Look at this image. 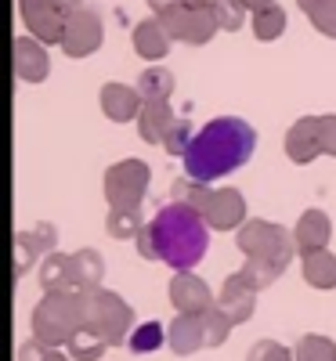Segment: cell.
I'll list each match as a JSON object with an SVG mask.
<instances>
[{
    "instance_id": "6da1fadb",
    "label": "cell",
    "mask_w": 336,
    "mask_h": 361,
    "mask_svg": "<svg viewBox=\"0 0 336 361\" xmlns=\"http://www.w3.org/2000/svg\"><path fill=\"white\" fill-rule=\"evenodd\" d=\"M257 148V130L239 116H217L196 130L188 152H185V173L192 180H217L239 166H246V159Z\"/></svg>"
},
{
    "instance_id": "7a4b0ae2",
    "label": "cell",
    "mask_w": 336,
    "mask_h": 361,
    "mask_svg": "<svg viewBox=\"0 0 336 361\" xmlns=\"http://www.w3.org/2000/svg\"><path fill=\"white\" fill-rule=\"evenodd\" d=\"M152 243H156V257L174 267V271H192L206 250H210V224L199 209L188 202H167L156 217L148 221Z\"/></svg>"
},
{
    "instance_id": "3957f363",
    "label": "cell",
    "mask_w": 336,
    "mask_h": 361,
    "mask_svg": "<svg viewBox=\"0 0 336 361\" xmlns=\"http://www.w3.org/2000/svg\"><path fill=\"white\" fill-rule=\"evenodd\" d=\"M235 243H239V253H246V264H242L239 271L246 275L257 289H268L271 282H279L282 279V271L289 267L296 243H293V235L282 228V224H275V221H246L239 231H235Z\"/></svg>"
},
{
    "instance_id": "277c9868",
    "label": "cell",
    "mask_w": 336,
    "mask_h": 361,
    "mask_svg": "<svg viewBox=\"0 0 336 361\" xmlns=\"http://www.w3.org/2000/svg\"><path fill=\"white\" fill-rule=\"evenodd\" d=\"M83 325V293H44V300L33 307V336L51 350L69 347Z\"/></svg>"
},
{
    "instance_id": "5b68a950",
    "label": "cell",
    "mask_w": 336,
    "mask_h": 361,
    "mask_svg": "<svg viewBox=\"0 0 336 361\" xmlns=\"http://www.w3.org/2000/svg\"><path fill=\"white\" fill-rule=\"evenodd\" d=\"M83 318L87 329L102 333L109 343H124L134 333V311L124 296H116L109 289H90L83 293Z\"/></svg>"
},
{
    "instance_id": "8992f818",
    "label": "cell",
    "mask_w": 336,
    "mask_h": 361,
    "mask_svg": "<svg viewBox=\"0 0 336 361\" xmlns=\"http://www.w3.org/2000/svg\"><path fill=\"white\" fill-rule=\"evenodd\" d=\"M163 25H167V33L170 40H181V44H210L213 33L221 29L217 15H213V4H192V0H177V4H170L167 11L156 15Z\"/></svg>"
},
{
    "instance_id": "52a82bcc",
    "label": "cell",
    "mask_w": 336,
    "mask_h": 361,
    "mask_svg": "<svg viewBox=\"0 0 336 361\" xmlns=\"http://www.w3.org/2000/svg\"><path fill=\"white\" fill-rule=\"evenodd\" d=\"M152 180V170L141 159H119L105 170V199L109 209H138L145 199V188Z\"/></svg>"
},
{
    "instance_id": "ba28073f",
    "label": "cell",
    "mask_w": 336,
    "mask_h": 361,
    "mask_svg": "<svg viewBox=\"0 0 336 361\" xmlns=\"http://www.w3.org/2000/svg\"><path fill=\"white\" fill-rule=\"evenodd\" d=\"M105 40V29H102V18L98 11H90L87 4L80 11H73L66 18V33H62V47L69 58H87V54H95Z\"/></svg>"
},
{
    "instance_id": "9c48e42d",
    "label": "cell",
    "mask_w": 336,
    "mask_h": 361,
    "mask_svg": "<svg viewBox=\"0 0 336 361\" xmlns=\"http://www.w3.org/2000/svg\"><path fill=\"white\" fill-rule=\"evenodd\" d=\"M22 22L29 25V37H37L40 44H62L66 33V15L62 0H18Z\"/></svg>"
},
{
    "instance_id": "30bf717a",
    "label": "cell",
    "mask_w": 336,
    "mask_h": 361,
    "mask_svg": "<svg viewBox=\"0 0 336 361\" xmlns=\"http://www.w3.org/2000/svg\"><path fill=\"white\" fill-rule=\"evenodd\" d=\"M54 246H58V228L47 221L18 231L15 235V279H25V271L40 260V253H54Z\"/></svg>"
},
{
    "instance_id": "8fae6325",
    "label": "cell",
    "mask_w": 336,
    "mask_h": 361,
    "mask_svg": "<svg viewBox=\"0 0 336 361\" xmlns=\"http://www.w3.org/2000/svg\"><path fill=\"white\" fill-rule=\"evenodd\" d=\"M257 293L260 289L242 275V271H232V275L224 279V286H221V293H217V307L232 318V325H242L257 311Z\"/></svg>"
},
{
    "instance_id": "7c38bea8",
    "label": "cell",
    "mask_w": 336,
    "mask_h": 361,
    "mask_svg": "<svg viewBox=\"0 0 336 361\" xmlns=\"http://www.w3.org/2000/svg\"><path fill=\"white\" fill-rule=\"evenodd\" d=\"M167 293H170L174 311H185V314H203L217 304V296L210 293V286L199 275H192V271H174Z\"/></svg>"
},
{
    "instance_id": "4fadbf2b",
    "label": "cell",
    "mask_w": 336,
    "mask_h": 361,
    "mask_svg": "<svg viewBox=\"0 0 336 361\" xmlns=\"http://www.w3.org/2000/svg\"><path fill=\"white\" fill-rule=\"evenodd\" d=\"M203 217L213 231H232V228L239 231L242 224H246V199H242L239 188H217Z\"/></svg>"
},
{
    "instance_id": "5bb4252c",
    "label": "cell",
    "mask_w": 336,
    "mask_h": 361,
    "mask_svg": "<svg viewBox=\"0 0 336 361\" xmlns=\"http://www.w3.org/2000/svg\"><path fill=\"white\" fill-rule=\"evenodd\" d=\"M167 347L181 357L196 354L199 347H206V318L203 314H185L177 311L174 322L167 325Z\"/></svg>"
},
{
    "instance_id": "9a60e30c",
    "label": "cell",
    "mask_w": 336,
    "mask_h": 361,
    "mask_svg": "<svg viewBox=\"0 0 336 361\" xmlns=\"http://www.w3.org/2000/svg\"><path fill=\"white\" fill-rule=\"evenodd\" d=\"M11 58H15V76L22 83H40L47 80L51 73V62H47V51L37 37H18L11 44Z\"/></svg>"
},
{
    "instance_id": "2e32d148",
    "label": "cell",
    "mask_w": 336,
    "mask_h": 361,
    "mask_svg": "<svg viewBox=\"0 0 336 361\" xmlns=\"http://www.w3.org/2000/svg\"><path fill=\"white\" fill-rule=\"evenodd\" d=\"M98 102H102L105 119H112V123H131V119H138V112L145 105L138 87H131V83H105Z\"/></svg>"
},
{
    "instance_id": "e0dca14e",
    "label": "cell",
    "mask_w": 336,
    "mask_h": 361,
    "mask_svg": "<svg viewBox=\"0 0 336 361\" xmlns=\"http://www.w3.org/2000/svg\"><path fill=\"white\" fill-rule=\"evenodd\" d=\"M286 156L293 163H311L322 156V137H318V116H300L286 130Z\"/></svg>"
},
{
    "instance_id": "ac0fdd59",
    "label": "cell",
    "mask_w": 336,
    "mask_h": 361,
    "mask_svg": "<svg viewBox=\"0 0 336 361\" xmlns=\"http://www.w3.org/2000/svg\"><path fill=\"white\" fill-rule=\"evenodd\" d=\"M332 238V224L325 209H304L296 228H293V243L300 253H311V250H325Z\"/></svg>"
},
{
    "instance_id": "d6986e66",
    "label": "cell",
    "mask_w": 336,
    "mask_h": 361,
    "mask_svg": "<svg viewBox=\"0 0 336 361\" xmlns=\"http://www.w3.org/2000/svg\"><path fill=\"white\" fill-rule=\"evenodd\" d=\"M174 123H177V119H174L170 102H145L141 112H138V134L148 145H163V137H167V130Z\"/></svg>"
},
{
    "instance_id": "ffe728a7",
    "label": "cell",
    "mask_w": 336,
    "mask_h": 361,
    "mask_svg": "<svg viewBox=\"0 0 336 361\" xmlns=\"http://www.w3.org/2000/svg\"><path fill=\"white\" fill-rule=\"evenodd\" d=\"M134 51L145 58V62H160V58L170 51V33L160 18H145L134 25Z\"/></svg>"
},
{
    "instance_id": "44dd1931",
    "label": "cell",
    "mask_w": 336,
    "mask_h": 361,
    "mask_svg": "<svg viewBox=\"0 0 336 361\" xmlns=\"http://www.w3.org/2000/svg\"><path fill=\"white\" fill-rule=\"evenodd\" d=\"M300 271L311 289H336V257L329 250L300 253Z\"/></svg>"
},
{
    "instance_id": "7402d4cb",
    "label": "cell",
    "mask_w": 336,
    "mask_h": 361,
    "mask_svg": "<svg viewBox=\"0 0 336 361\" xmlns=\"http://www.w3.org/2000/svg\"><path fill=\"white\" fill-rule=\"evenodd\" d=\"M102 279H105V260L98 250H76L73 253V286L76 293H90V289H102Z\"/></svg>"
},
{
    "instance_id": "603a6c76",
    "label": "cell",
    "mask_w": 336,
    "mask_h": 361,
    "mask_svg": "<svg viewBox=\"0 0 336 361\" xmlns=\"http://www.w3.org/2000/svg\"><path fill=\"white\" fill-rule=\"evenodd\" d=\"M40 286H44V293H76V286H73V257L47 253L44 264H40Z\"/></svg>"
},
{
    "instance_id": "cb8c5ba5",
    "label": "cell",
    "mask_w": 336,
    "mask_h": 361,
    "mask_svg": "<svg viewBox=\"0 0 336 361\" xmlns=\"http://www.w3.org/2000/svg\"><path fill=\"white\" fill-rule=\"evenodd\" d=\"M138 94L145 102H170L174 94V73L163 69V66H152L138 76Z\"/></svg>"
},
{
    "instance_id": "d4e9b609",
    "label": "cell",
    "mask_w": 336,
    "mask_h": 361,
    "mask_svg": "<svg viewBox=\"0 0 336 361\" xmlns=\"http://www.w3.org/2000/svg\"><path fill=\"white\" fill-rule=\"evenodd\" d=\"M170 195H174L177 202H188L192 209H199V214H206V206H210V199H213V188L206 185V180H192V177L185 173V177H177L174 185H170Z\"/></svg>"
},
{
    "instance_id": "484cf974",
    "label": "cell",
    "mask_w": 336,
    "mask_h": 361,
    "mask_svg": "<svg viewBox=\"0 0 336 361\" xmlns=\"http://www.w3.org/2000/svg\"><path fill=\"white\" fill-rule=\"evenodd\" d=\"M296 4L322 37L336 40V0H296Z\"/></svg>"
},
{
    "instance_id": "4316f807",
    "label": "cell",
    "mask_w": 336,
    "mask_h": 361,
    "mask_svg": "<svg viewBox=\"0 0 336 361\" xmlns=\"http://www.w3.org/2000/svg\"><path fill=\"white\" fill-rule=\"evenodd\" d=\"M109 347H112V343H109L102 333H95V329L83 325L80 333L69 340V357H73V361H98Z\"/></svg>"
},
{
    "instance_id": "83f0119b",
    "label": "cell",
    "mask_w": 336,
    "mask_h": 361,
    "mask_svg": "<svg viewBox=\"0 0 336 361\" xmlns=\"http://www.w3.org/2000/svg\"><path fill=\"white\" fill-rule=\"evenodd\" d=\"M293 354L296 361H336V343L322 333H308V336H300Z\"/></svg>"
},
{
    "instance_id": "f1b7e54d",
    "label": "cell",
    "mask_w": 336,
    "mask_h": 361,
    "mask_svg": "<svg viewBox=\"0 0 336 361\" xmlns=\"http://www.w3.org/2000/svg\"><path fill=\"white\" fill-rule=\"evenodd\" d=\"M282 29H286V11L279 4H271L264 11H253V37L257 40H279L282 37Z\"/></svg>"
},
{
    "instance_id": "f546056e",
    "label": "cell",
    "mask_w": 336,
    "mask_h": 361,
    "mask_svg": "<svg viewBox=\"0 0 336 361\" xmlns=\"http://www.w3.org/2000/svg\"><path fill=\"white\" fill-rule=\"evenodd\" d=\"M167 343V329L160 322H145V325H134V333L127 340V347L134 354H152V350H160Z\"/></svg>"
},
{
    "instance_id": "4dcf8cb0",
    "label": "cell",
    "mask_w": 336,
    "mask_h": 361,
    "mask_svg": "<svg viewBox=\"0 0 336 361\" xmlns=\"http://www.w3.org/2000/svg\"><path fill=\"white\" fill-rule=\"evenodd\" d=\"M145 228L138 209H109V221H105V231L112 238H138V231Z\"/></svg>"
},
{
    "instance_id": "1f68e13d",
    "label": "cell",
    "mask_w": 336,
    "mask_h": 361,
    "mask_svg": "<svg viewBox=\"0 0 336 361\" xmlns=\"http://www.w3.org/2000/svg\"><path fill=\"white\" fill-rule=\"evenodd\" d=\"M246 11H250L246 0H213V15H217L221 29H228V33L242 29V22H246Z\"/></svg>"
},
{
    "instance_id": "d6a6232c",
    "label": "cell",
    "mask_w": 336,
    "mask_h": 361,
    "mask_svg": "<svg viewBox=\"0 0 336 361\" xmlns=\"http://www.w3.org/2000/svg\"><path fill=\"white\" fill-rule=\"evenodd\" d=\"M203 318H206V347H221L232 333V318L217 304H213L210 311H203Z\"/></svg>"
},
{
    "instance_id": "836d02e7",
    "label": "cell",
    "mask_w": 336,
    "mask_h": 361,
    "mask_svg": "<svg viewBox=\"0 0 336 361\" xmlns=\"http://www.w3.org/2000/svg\"><path fill=\"white\" fill-rule=\"evenodd\" d=\"M192 137H196L192 123H188V119H177V123L167 130V137H163V148H167L170 156H181V159H185V152H188Z\"/></svg>"
},
{
    "instance_id": "e575fe53",
    "label": "cell",
    "mask_w": 336,
    "mask_h": 361,
    "mask_svg": "<svg viewBox=\"0 0 336 361\" xmlns=\"http://www.w3.org/2000/svg\"><path fill=\"white\" fill-rule=\"evenodd\" d=\"M246 361H296V354H289L282 343H275V340H257L246 350Z\"/></svg>"
},
{
    "instance_id": "d590c367",
    "label": "cell",
    "mask_w": 336,
    "mask_h": 361,
    "mask_svg": "<svg viewBox=\"0 0 336 361\" xmlns=\"http://www.w3.org/2000/svg\"><path fill=\"white\" fill-rule=\"evenodd\" d=\"M318 137L322 156H336V116H318Z\"/></svg>"
},
{
    "instance_id": "8d00e7d4",
    "label": "cell",
    "mask_w": 336,
    "mask_h": 361,
    "mask_svg": "<svg viewBox=\"0 0 336 361\" xmlns=\"http://www.w3.org/2000/svg\"><path fill=\"white\" fill-rule=\"evenodd\" d=\"M47 354H51V347H44L37 336L18 347V361H47Z\"/></svg>"
},
{
    "instance_id": "74e56055",
    "label": "cell",
    "mask_w": 336,
    "mask_h": 361,
    "mask_svg": "<svg viewBox=\"0 0 336 361\" xmlns=\"http://www.w3.org/2000/svg\"><path fill=\"white\" fill-rule=\"evenodd\" d=\"M138 253H141L145 260H160V257H156V243H152V231H148V224L138 231Z\"/></svg>"
},
{
    "instance_id": "f35d334b",
    "label": "cell",
    "mask_w": 336,
    "mask_h": 361,
    "mask_svg": "<svg viewBox=\"0 0 336 361\" xmlns=\"http://www.w3.org/2000/svg\"><path fill=\"white\" fill-rule=\"evenodd\" d=\"M170 4H177V0H148V8L156 11V15H160V11H167ZM192 4H213V0H192Z\"/></svg>"
},
{
    "instance_id": "ab89813d",
    "label": "cell",
    "mask_w": 336,
    "mask_h": 361,
    "mask_svg": "<svg viewBox=\"0 0 336 361\" xmlns=\"http://www.w3.org/2000/svg\"><path fill=\"white\" fill-rule=\"evenodd\" d=\"M246 4H250V11H264V8L275 4V0H246Z\"/></svg>"
},
{
    "instance_id": "60d3db41",
    "label": "cell",
    "mask_w": 336,
    "mask_h": 361,
    "mask_svg": "<svg viewBox=\"0 0 336 361\" xmlns=\"http://www.w3.org/2000/svg\"><path fill=\"white\" fill-rule=\"evenodd\" d=\"M47 361H73V357H66L62 350H51V354H47Z\"/></svg>"
}]
</instances>
